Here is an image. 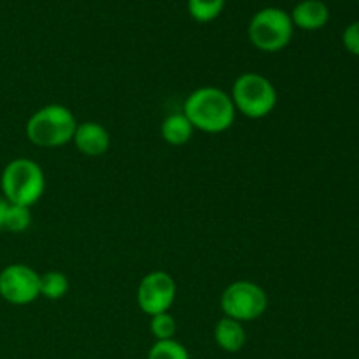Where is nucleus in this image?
Listing matches in <instances>:
<instances>
[{"label": "nucleus", "instance_id": "nucleus-1", "mask_svg": "<svg viewBox=\"0 0 359 359\" xmlns=\"http://www.w3.org/2000/svg\"><path fill=\"white\" fill-rule=\"evenodd\" d=\"M193 128L205 133H223L235 123V105L230 93L216 86H203L186 97L182 107Z\"/></svg>", "mask_w": 359, "mask_h": 359}, {"label": "nucleus", "instance_id": "nucleus-2", "mask_svg": "<svg viewBox=\"0 0 359 359\" xmlns=\"http://www.w3.org/2000/svg\"><path fill=\"white\" fill-rule=\"evenodd\" d=\"M76 128L77 119L69 107L62 104H49L37 109L28 118L25 133L34 146L53 149L72 142Z\"/></svg>", "mask_w": 359, "mask_h": 359}, {"label": "nucleus", "instance_id": "nucleus-3", "mask_svg": "<svg viewBox=\"0 0 359 359\" xmlns=\"http://www.w3.org/2000/svg\"><path fill=\"white\" fill-rule=\"evenodd\" d=\"M0 189L9 203L30 209L44 195V170L30 158H14L4 167L0 175Z\"/></svg>", "mask_w": 359, "mask_h": 359}, {"label": "nucleus", "instance_id": "nucleus-4", "mask_svg": "<svg viewBox=\"0 0 359 359\" xmlns=\"http://www.w3.org/2000/svg\"><path fill=\"white\" fill-rule=\"evenodd\" d=\"M230 97L235 111L249 119H262L272 114L279 100L272 81L256 72L241 74L231 86Z\"/></svg>", "mask_w": 359, "mask_h": 359}, {"label": "nucleus", "instance_id": "nucleus-5", "mask_svg": "<svg viewBox=\"0 0 359 359\" xmlns=\"http://www.w3.org/2000/svg\"><path fill=\"white\" fill-rule=\"evenodd\" d=\"M294 25L291 16L279 7H265L249 21V41L263 53H277L293 39Z\"/></svg>", "mask_w": 359, "mask_h": 359}, {"label": "nucleus", "instance_id": "nucleus-6", "mask_svg": "<svg viewBox=\"0 0 359 359\" xmlns=\"http://www.w3.org/2000/svg\"><path fill=\"white\" fill-rule=\"evenodd\" d=\"M219 305L224 318L241 323L256 321L269 309V297L265 290L252 280H235L224 287Z\"/></svg>", "mask_w": 359, "mask_h": 359}, {"label": "nucleus", "instance_id": "nucleus-7", "mask_svg": "<svg viewBox=\"0 0 359 359\" xmlns=\"http://www.w3.org/2000/svg\"><path fill=\"white\" fill-rule=\"evenodd\" d=\"M0 297L11 305L34 304L41 297V276L25 263H13L0 270Z\"/></svg>", "mask_w": 359, "mask_h": 359}, {"label": "nucleus", "instance_id": "nucleus-8", "mask_svg": "<svg viewBox=\"0 0 359 359\" xmlns=\"http://www.w3.org/2000/svg\"><path fill=\"white\" fill-rule=\"evenodd\" d=\"M175 298H177V284L174 277L165 270L146 273L137 286V305L149 318L161 312H170Z\"/></svg>", "mask_w": 359, "mask_h": 359}, {"label": "nucleus", "instance_id": "nucleus-9", "mask_svg": "<svg viewBox=\"0 0 359 359\" xmlns=\"http://www.w3.org/2000/svg\"><path fill=\"white\" fill-rule=\"evenodd\" d=\"M72 142L76 149L84 156L97 158L107 153L111 147V133L104 125L97 121L77 123Z\"/></svg>", "mask_w": 359, "mask_h": 359}, {"label": "nucleus", "instance_id": "nucleus-10", "mask_svg": "<svg viewBox=\"0 0 359 359\" xmlns=\"http://www.w3.org/2000/svg\"><path fill=\"white\" fill-rule=\"evenodd\" d=\"M214 342L224 353H241L248 344L244 323L230 318H221L214 326Z\"/></svg>", "mask_w": 359, "mask_h": 359}, {"label": "nucleus", "instance_id": "nucleus-11", "mask_svg": "<svg viewBox=\"0 0 359 359\" xmlns=\"http://www.w3.org/2000/svg\"><path fill=\"white\" fill-rule=\"evenodd\" d=\"M294 27L302 30H319L330 20V9L321 0H302L290 14Z\"/></svg>", "mask_w": 359, "mask_h": 359}, {"label": "nucleus", "instance_id": "nucleus-12", "mask_svg": "<svg viewBox=\"0 0 359 359\" xmlns=\"http://www.w3.org/2000/svg\"><path fill=\"white\" fill-rule=\"evenodd\" d=\"M160 132L161 139L170 146H184L191 140L195 128L184 116V112H172L163 119Z\"/></svg>", "mask_w": 359, "mask_h": 359}, {"label": "nucleus", "instance_id": "nucleus-13", "mask_svg": "<svg viewBox=\"0 0 359 359\" xmlns=\"http://www.w3.org/2000/svg\"><path fill=\"white\" fill-rule=\"evenodd\" d=\"M69 277L58 270H51L41 276V297L48 300H62L69 293Z\"/></svg>", "mask_w": 359, "mask_h": 359}, {"label": "nucleus", "instance_id": "nucleus-14", "mask_svg": "<svg viewBox=\"0 0 359 359\" xmlns=\"http://www.w3.org/2000/svg\"><path fill=\"white\" fill-rule=\"evenodd\" d=\"M224 2L226 0H188V13L198 23H209L223 13Z\"/></svg>", "mask_w": 359, "mask_h": 359}, {"label": "nucleus", "instance_id": "nucleus-15", "mask_svg": "<svg viewBox=\"0 0 359 359\" xmlns=\"http://www.w3.org/2000/svg\"><path fill=\"white\" fill-rule=\"evenodd\" d=\"M147 359H191L189 358L188 349L177 342L175 339L172 340H158L151 346Z\"/></svg>", "mask_w": 359, "mask_h": 359}, {"label": "nucleus", "instance_id": "nucleus-16", "mask_svg": "<svg viewBox=\"0 0 359 359\" xmlns=\"http://www.w3.org/2000/svg\"><path fill=\"white\" fill-rule=\"evenodd\" d=\"M32 224V212L28 207L14 205L9 203L6 212V221H4V230L11 231V233H21V231L28 230Z\"/></svg>", "mask_w": 359, "mask_h": 359}, {"label": "nucleus", "instance_id": "nucleus-17", "mask_svg": "<svg viewBox=\"0 0 359 359\" xmlns=\"http://www.w3.org/2000/svg\"><path fill=\"white\" fill-rule=\"evenodd\" d=\"M149 330L156 342L158 340H172L175 339V333H177V321L170 312H161V314L151 316Z\"/></svg>", "mask_w": 359, "mask_h": 359}, {"label": "nucleus", "instance_id": "nucleus-18", "mask_svg": "<svg viewBox=\"0 0 359 359\" xmlns=\"http://www.w3.org/2000/svg\"><path fill=\"white\" fill-rule=\"evenodd\" d=\"M342 42L351 55L359 56V21L347 25L342 34Z\"/></svg>", "mask_w": 359, "mask_h": 359}, {"label": "nucleus", "instance_id": "nucleus-19", "mask_svg": "<svg viewBox=\"0 0 359 359\" xmlns=\"http://www.w3.org/2000/svg\"><path fill=\"white\" fill-rule=\"evenodd\" d=\"M7 207H9V202H7L4 196H0V230H4V221H6Z\"/></svg>", "mask_w": 359, "mask_h": 359}]
</instances>
